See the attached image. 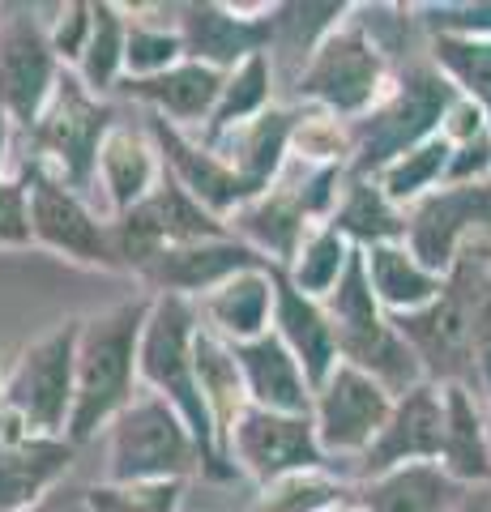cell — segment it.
<instances>
[{
	"label": "cell",
	"instance_id": "obj_1",
	"mask_svg": "<svg viewBox=\"0 0 491 512\" xmlns=\"http://www.w3.org/2000/svg\"><path fill=\"white\" fill-rule=\"evenodd\" d=\"M150 308V299H133L82 325V338H77V406L69 423L73 440L94 436L107 419H120L133 406V376Z\"/></svg>",
	"mask_w": 491,
	"mask_h": 512
},
{
	"label": "cell",
	"instance_id": "obj_2",
	"mask_svg": "<svg viewBox=\"0 0 491 512\" xmlns=\"http://www.w3.org/2000/svg\"><path fill=\"white\" fill-rule=\"evenodd\" d=\"M197 312L184 295H163L154 299L146 333H141V355H137V372L146 384H154L158 397L180 410V419H188V431L201 444V457L214 474H223L218 466V431L210 419V406H205L201 380H197Z\"/></svg>",
	"mask_w": 491,
	"mask_h": 512
},
{
	"label": "cell",
	"instance_id": "obj_3",
	"mask_svg": "<svg viewBox=\"0 0 491 512\" xmlns=\"http://www.w3.org/2000/svg\"><path fill=\"white\" fill-rule=\"evenodd\" d=\"M325 316H329V325H334L338 350L351 367H359V372H368L372 380H380L385 389H398V393H410L419 384L415 350L380 320L376 291L368 286V265H363L359 252H351L342 282L329 291Z\"/></svg>",
	"mask_w": 491,
	"mask_h": 512
},
{
	"label": "cell",
	"instance_id": "obj_4",
	"mask_svg": "<svg viewBox=\"0 0 491 512\" xmlns=\"http://www.w3.org/2000/svg\"><path fill=\"white\" fill-rule=\"evenodd\" d=\"M77 338L82 325L69 320L65 329L47 333L22 355L5 384V410L22 419L30 436H60L73 423L77 406Z\"/></svg>",
	"mask_w": 491,
	"mask_h": 512
},
{
	"label": "cell",
	"instance_id": "obj_5",
	"mask_svg": "<svg viewBox=\"0 0 491 512\" xmlns=\"http://www.w3.org/2000/svg\"><path fill=\"white\" fill-rule=\"evenodd\" d=\"M197 436L180 423V410L163 397H141L112 427V483H154V478H184L197 470Z\"/></svg>",
	"mask_w": 491,
	"mask_h": 512
},
{
	"label": "cell",
	"instance_id": "obj_6",
	"mask_svg": "<svg viewBox=\"0 0 491 512\" xmlns=\"http://www.w3.org/2000/svg\"><path fill=\"white\" fill-rule=\"evenodd\" d=\"M479 291H483V278L470 269V261H462L453 269L449 286L427 308L402 312L398 320L402 338H410L415 355L432 372L449 380H470L474 372L470 359H474V308H479Z\"/></svg>",
	"mask_w": 491,
	"mask_h": 512
},
{
	"label": "cell",
	"instance_id": "obj_7",
	"mask_svg": "<svg viewBox=\"0 0 491 512\" xmlns=\"http://www.w3.org/2000/svg\"><path fill=\"white\" fill-rule=\"evenodd\" d=\"M112 235H116L120 261L146 269L154 256L167 252V248L201 244V239H223L227 222H218L180 180H163L141 205H133L129 214H120Z\"/></svg>",
	"mask_w": 491,
	"mask_h": 512
},
{
	"label": "cell",
	"instance_id": "obj_8",
	"mask_svg": "<svg viewBox=\"0 0 491 512\" xmlns=\"http://www.w3.org/2000/svg\"><path fill=\"white\" fill-rule=\"evenodd\" d=\"M26 188H30V222H35V239L52 252H65L82 265L99 269H120L116 235L112 227H103L82 201L73 197V188L56 175H47L43 163L26 167Z\"/></svg>",
	"mask_w": 491,
	"mask_h": 512
},
{
	"label": "cell",
	"instance_id": "obj_9",
	"mask_svg": "<svg viewBox=\"0 0 491 512\" xmlns=\"http://www.w3.org/2000/svg\"><path fill=\"white\" fill-rule=\"evenodd\" d=\"M56 47L30 9L0 18V111L18 124H39V107L56 94Z\"/></svg>",
	"mask_w": 491,
	"mask_h": 512
},
{
	"label": "cell",
	"instance_id": "obj_10",
	"mask_svg": "<svg viewBox=\"0 0 491 512\" xmlns=\"http://www.w3.org/2000/svg\"><path fill=\"white\" fill-rule=\"evenodd\" d=\"M107 120H112V111L94 103L77 77H60L52 94V111L39 116L35 137H39V150L60 167L69 188L90 184L94 167H99V150L107 133H112Z\"/></svg>",
	"mask_w": 491,
	"mask_h": 512
},
{
	"label": "cell",
	"instance_id": "obj_11",
	"mask_svg": "<svg viewBox=\"0 0 491 512\" xmlns=\"http://www.w3.org/2000/svg\"><path fill=\"white\" fill-rule=\"evenodd\" d=\"M231 453L265 487L287 474L321 466V440H316V423L308 414H274L261 406H248L240 423L231 427Z\"/></svg>",
	"mask_w": 491,
	"mask_h": 512
},
{
	"label": "cell",
	"instance_id": "obj_12",
	"mask_svg": "<svg viewBox=\"0 0 491 512\" xmlns=\"http://www.w3.org/2000/svg\"><path fill=\"white\" fill-rule=\"evenodd\" d=\"M389 389L368 372L342 363L334 376L325 380L321 397H316V440L329 453H368L372 440L389 423Z\"/></svg>",
	"mask_w": 491,
	"mask_h": 512
},
{
	"label": "cell",
	"instance_id": "obj_13",
	"mask_svg": "<svg viewBox=\"0 0 491 512\" xmlns=\"http://www.w3.org/2000/svg\"><path fill=\"white\" fill-rule=\"evenodd\" d=\"M380 86V56L368 43L359 26H342L316 43L304 77H299V94L321 99L334 111H359L376 99Z\"/></svg>",
	"mask_w": 491,
	"mask_h": 512
},
{
	"label": "cell",
	"instance_id": "obj_14",
	"mask_svg": "<svg viewBox=\"0 0 491 512\" xmlns=\"http://www.w3.org/2000/svg\"><path fill=\"white\" fill-rule=\"evenodd\" d=\"M449 107V86L445 77L432 73V69H415L402 82V94L393 99L380 116H372V124L363 128V141H359V171H372V167H385L389 158H406L410 146L432 128Z\"/></svg>",
	"mask_w": 491,
	"mask_h": 512
},
{
	"label": "cell",
	"instance_id": "obj_15",
	"mask_svg": "<svg viewBox=\"0 0 491 512\" xmlns=\"http://www.w3.org/2000/svg\"><path fill=\"white\" fill-rule=\"evenodd\" d=\"M73 444L30 436L13 410H0V512H30L43 491L69 470Z\"/></svg>",
	"mask_w": 491,
	"mask_h": 512
},
{
	"label": "cell",
	"instance_id": "obj_16",
	"mask_svg": "<svg viewBox=\"0 0 491 512\" xmlns=\"http://www.w3.org/2000/svg\"><path fill=\"white\" fill-rule=\"evenodd\" d=\"M440 448H445V397H436V389H427V384H415L410 393H402L385 431L363 453V470L389 474L402 470L406 461L419 466V457H436Z\"/></svg>",
	"mask_w": 491,
	"mask_h": 512
},
{
	"label": "cell",
	"instance_id": "obj_17",
	"mask_svg": "<svg viewBox=\"0 0 491 512\" xmlns=\"http://www.w3.org/2000/svg\"><path fill=\"white\" fill-rule=\"evenodd\" d=\"M248 269H265V261L248 244L235 239H201V244H180L158 252L154 261L141 269L154 286H163L167 295H184V291H218L223 282Z\"/></svg>",
	"mask_w": 491,
	"mask_h": 512
},
{
	"label": "cell",
	"instance_id": "obj_18",
	"mask_svg": "<svg viewBox=\"0 0 491 512\" xmlns=\"http://www.w3.org/2000/svg\"><path fill=\"white\" fill-rule=\"evenodd\" d=\"M487 218H491V188L457 184L440 192V197H427L415 210V222H410V252H415V261L427 274H436V269L453 261V248L466 235V227Z\"/></svg>",
	"mask_w": 491,
	"mask_h": 512
},
{
	"label": "cell",
	"instance_id": "obj_19",
	"mask_svg": "<svg viewBox=\"0 0 491 512\" xmlns=\"http://www.w3.org/2000/svg\"><path fill=\"white\" fill-rule=\"evenodd\" d=\"M231 350H235V359H240L252 406L274 410V414H308L312 410V380L278 333L240 342Z\"/></svg>",
	"mask_w": 491,
	"mask_h": 512
},
{
	"label": "cell",
	"instance_id": "obj_20",
	"mask_svg": "<svg viewBox=\"0 0 491 512\" xmlns=\"http://www.w3.org/2000/svg\"><path fill=\"white\" fill-rule=\"evenodd\" d=\"M274 278V312H278V338L291 346V355L299 367L308 372L312 389H325V380L334 376V359H338V338L329 316L299 291L291 278H282L278 269H269Z\"/></svg>",
	"mask_w": 491,
	"mask_h": 512
},
{
	"label": "cell",
	"instance_id": "obj_21",
	"mask_svg": "<svg viewBox=\"0 0 491 512\" xmlns=\"http://www.w3.org/2000/svg\"><path fill=\"white\" fill-rule=\"evenodd\" d=\"M154 137H158V146L167 150V163L176 167V180L193 192V197L210 210L214 218L218 214H227L235 210L240 214L248 201H257V192L248 188V180L235 167H227L218 154L210 150H197V146H188V141L176 133L171 124H163V116H154Z\"/></svg>",
	"mask_w": 491,
	"mask_h": 512
},
{
	"label": "cell",
	"instance_id": "obj_22",
	"mask_svg": "<svg viewBox=\"0 0 491 512\" xmlns=\"http://www.w3.org/2000/svg\"><path fill=\"white\" fill-rule=\"evenodd\" d=\"M274 35V18L252 22V18H231L223 5H188L184 9V52L197 56L201 64H235L248 56H261V47Z\"/></svg>",
	"mask_w": 491,
	"mask_h": 512
},
{
	"label": "cell",
	"instance_id": "obj_23",
	"mask_svg": "<svg viewBox=\"0 0 491 512\" xmlns=\"http://www.w3.org/2000/svg\"><path fill=\"white\" fill-rule=\"evenodd\" d=\"M223 73L214 69V64H201V60H184L176 69L158 73V77H133L129 94L137 99L154 103L158 111H167V116H176L184 124L193 120H205L218 111V99H223Z\"/></svg>",
	"mask_w": 491,
	"mask_h": 512
},
{
	"label": "cell",
	"instance_id": "obj_24",
	"mask_svg": "<svg viewBox=\"0 0 491 512\" xmlns=\"http://www.w3.org/2000/svg\"><path fill=\"white\" fill-rule=\"evenodd\" d=\"M274 308V278L269 269H248V274H235L231 282H223L218 291L205 295L201 312L210 316L214 333L231 346L265 338V320Z\"/></svg>",
	"mask_w": 491,
	"mask_h": 512
},
{
	"label": "cell",
	"instance_id": "obj_25",
	"mask_svg": "<svg viewBox=\"0 0 491 512\" xmlns=\"http://www.w3.org/2000/svg\"><path fill=\"white\" fill-rule=\"evenodd\" d=\"M197 380L205 393V406H210V419L218 436H231V427L240 423V414L248 410V384L240 372V359H235L231 342H223L210 329H197Z\"/></svg>",
	"mask_w": 491,
	"mask_h": 512
},
{
	"label": "cell",
	"instance_id": "obj_26",
	"mask_svg": "<svg viewBox=\"0 0 491 512\" xmlns=\"http://www.w3.org/2000/svg\"><path fill=\"white\" fill-rule=\"evenodd\" d=\"M99 171H103V184L112 192L120 214H129L133 205L146 201L158 180L154 150L137 133H129V128H112V133H107L103 150H99Z\"/></svg>",
	"mask_w": 491,
	"mask_h": 512
},
{
	"label": "cell",
	"instance_id": "obj_27",
	"mask_svg": "<svg viewBox=\"0 0 491 512\" xmlns=\"http://www.w3.org/2000/svg\"><path fill=\"white\" fill-rule=\"evenodd\" d=\"M368 274H372L376 299L398 312H419L445 291V286L436 282V274H427L415 261V252H406L398 244H376L368 252Z\"/></svg>",
	"mask_w": 491,
	"mask_h": 512
},
{
	"label": "cell",
	"instance_id": "obj_28",
	"mask_svg": "<svg viewBox=\"0 0 491 512\" xmlns=\"http://www.w3.org/2000/svg\"><path fill=\"white\" fill-rule=\"evenodd\" d=\"M453 500L449 474L436 466H402L389 470L380 483L368 491V512H445Z\"/></svg>",
	"mask_w": 491,
	"mask_h": 512
},
{
	"label": "cell",
	"instance_id": "obj_29",
	"mask_svg": "<svg viewBox=\"0 0 491 512\" xmlns=\"http://www.w3.org/2000/svg\"><path fill=\"white\" fill-rule=\"evenodd\" d=\"M291 133H295V116L287 111H261L257 120H248V128L240 133V158H235V171L248 180V188L265 197L274 171L282 167V154L291 146Z\"/></svg>",
	"mask_w": 491,
	"mask_h": 512
},
{
	"label": "cell",
	"instance_id": "obj_30",
	"mask_svg": "<svg viewBox=\"0 0 491 512\" xmlns=\"http://www.w3.org/2000/svg\"><path fill=\"white\" fill-rule=\"evenodd\" d=\"M445 457H449V470L457 478H483L491 470L479 414H474L462 384H453L445 393Z\"/></svg>",
	"mask_w": 491,
	"mask_h": 512
},
{
	"label": "cell",
	"instance_id": "obj_31",
	"mask_svg": "<svg viewBox=\"0 0 491 512\" xmlns=\"http://www.w3.org/2000/svg\"><path fill=\"white\" fill-rule=\"evenodd\" d=\"M334 231L342 235H355L363 239V244H389L393 235L406 231V222L393 214V205L385 197V188H368V184H351V192H346L342 210L334 218Z\"/></svg>",
	"mask_w": 491,
	"mask_h": 512
},
{
	"label": "cell",
	"instance_id": "obj_32",
	"mask_svg": "<svg viewBox=\"0 0 491 512\" xmlns=\"http://www.w3.org/2000/svg\"><path fill=\"white\" fill-rule=\"evenodd\" d=\"M265 99H269V60L261 52V56H248L240 69L227 77L218 111L210 116V137L227 133V128H235V124H248V116H261Z\"/></svg>",
	"mask_w": 491,
	"mask_h": 512
},
{
	"label": "cell",
	"instance_id": "obj_33",
	"mask_svg": "<svg viewBox=\"0 0 491 512\" xmlns=\"http://www.w3.org/2000/svg\"><path fill=\"white\" fill-rule=\"evenodd\" d=\"M124 52H129V35L116 5H94V26H90V43L82 52V73H86V90H107L116 82Z\"/></svg>",
	"mask_w": 491,
	"mask_h": 512
},
{
	"label": "cell",
	"instance_id": "obj_34",
	"mask_svg": "<svg viewBox=\"0 0 491 512\" xmlns=\"http://www.w3.org/2000/svg\"><path fill=\"white\" fill-rule=\"evenodd\" d=\"M346 261H351V252H346V244H342V231L325 227V231H316V235L304 239L291 282H295L308 299H312V295H329V291H334V286L342 282Z\"/></svg>",
	"mask_w": 491,
	"mask_h": 512
},
{
	"label": "cell",
	"instance_id": "obj_35",
	"mask_svg": "<svg viewBox=\"0 0 491 512\" xmlns=\"http://www.w3.org/2000/svg\"><path fill=\"white\" fill-rule=\"evenodd\" d=\"M180 478H154V483H103L86 491L94 512H176Z\"/></svg>",
	"mask_w": 491,
	"mask_h": 512
},
{
	"label": "cell",
	"instance_id": "obj_36",
	"mask_svg": "<svg viewBox=\"0 0 491 512\" xmlns=\"http://www.w3.org/2000/svg\"><path fill=\"white\" fill-rule=\"evenodd\" d=\"M436 60L445 64L457 82H462L474 99L491 111V43L487 39H470V35L453 39V35H445L436 43Z\"/></svg>",
	"mask_w": 491,
	"mask_h": 512
},
{
	"label": "cell",
	"instance_id": "obj_37",
	"mask_svg": "<svg viewBox=\"0 0 491 512\" xmlns=\"http://www.w3.org/2000/svg\"><path fill=\"white\" fill-rule=\"evenodd\" d=\"M342 495L338 483H329L316 470H304V474H287L278 483H269L257 512H321L325 504H334Z\"/></svg>",
	"mask_w": 491,
	"mask_h": 512
},
{
	"label": "cell",
	"instance_id": "obj_38",
	"mask_svg": "<svg viewBox=\"0 0 491 512\" xmlns=\"http://www.w3.org/2000/svg\"><path fill=\"white\" fill-rule=\"evenodd\" d=\"M445 167H449V141H445V137H440V141H427V146L410 150L406 158H398V163L385 167V197H389V201L415 197V192H423Z\"/></svg>",
	"mask_w": 491,
	"mask_h": 512
},
{
	"label": "cell",
	"instance_id": "obj_39",
	"mask_svg": "<svg viewBox=\"0 0 491 512\" xmlns=\"http://www.w3.org/2000/svg\"><path fill=\"white\" fill-rule=\"evenodd\" d=\"M180 56H184V39L180 35L150 30V26H133L129 30V52H124V64L133 69V77H158V73L176 69Z\"/></svg>",
	"mask_w": 491,
	"mask_h": 512
},
{
	"label": "cell",
	"instance_id": "obj_40",
	"mask_svg": "<svg viewBox=\"0 0 491 512\" xmlns=\"http://www.w3.org/2000/svg\"><path fill=\"white\" fill-rule=\"evenodd\" d=\"M35 239V222H30V188L26 180L0 184V248H18Z\"/></svg>",
	"mask_w": 491,
	"mask_h": 512
},
{
	"label": "cell",
	"instance_id": "obj_41",
	"mask_svg": "<svg viewBox=\"0 0 491 512\" xmlns=\"http://www.w3.org/2000/svg\"><path fill=\"white\" fill-rule=\"evenodd\" d=\"M291 146L299 150V158H338V154H346V133L338 128V120H329V116L295 120Z\"/></svg>",
	"mask_w": 491,
	"mask_h": 512
},
{
	"label": "cell",
	"instance_id": "obj_42",
	"mask_svg": "<svg viewBox=\"0 0 491 512\" xmlns=\"http://www.w3.org/2000/svg\"><path fill=\"white\" fill-rule=\"evenodd\" d=\"M90 26H94V5H69V9H60V22L52 30L56 56L82 60L86 43H90Z\"/></svg>",
	"mask_w": 491,
	"mask_h": 512
},
{
	"label": "cell",
	"instance_id": "obj_43",
	"mask_svg": "<svg viewBox=\"0 0 491 512\" xmlns=\"http://www.w3.org/2000/svg\"><path fill=\"white\" fill-rule=\"evenodd\" d=\"M474 359H479L483 376L491 384V278H483L479 308H474Z\"/></svg>",
	"mask_w": 491,
	"mask_h": 512
},
{
	"label": "cell",
	"instance_id": "obj_44",
	"mask_svg": "<svg viewBox=\"0 0 491 512\" xmlns=\"http://www.w3.org/2000/svg\"><path fill=\"white\" fill-rule=\"evenodd\" d=\"M30 512H94L86 491H52L47 500H39Z\"/></svg>",
	"mask_w": 491,
	"mask_h": 512
},
{
	"label": "cell",
	"instance_id": "obj_45",
	"mask_svg": "<svg viewBox=\"0 0 491 512\" xmlns=\"http://www.w3.org/2000/svg\"><path fill=\"white\" fill-rule=\"evenodd\" d=\"M479 175V171H487V146H483V141H479V146H474V141H470V146H462V158H457V163H453V175H457V180H462V175Z\"/></svg>",
	"mask_w": 491,
	"mask_h": 512
},
{
	"label": "cell",
	"instance_id": "obj_46",
	"mask_svg": "<svg viewBox=\"0 0 491 512\" xmlns=\"http://www.w3.org/2000/svg\"><path fill=\"white\" fill-rule=\"evenodd\" d=\"M445 26H453V30H474V26H491V5L445 13Z\"/></svg>",
	"mask_w": 491,
	"mask_h": 512
},
{
	"label": "cell",
	"instance_id": "obj_47",
	"mask_svg": "<svg viewBox=\"0 0 491 512\" xmlns=\"http://www.w3.org/2000/svg\"><path fill=\"white\" fill-rule=\"evenodd\" d=\"M5 146H9V120H5V111H0V167H5Z\"/></svg>",
	"mask_w": 491,
	"mask_h": 512
},
{
	"label": "cell",
	"instance_id": "obj_48",
	"mask_svg": "<svg viewBox=\"0 0 491 512\" xmlns=\"http://www.w3.org/2000/svg\"><path fill=\"white\" fill-rule=\"evenodd\" d=\"M355 512H368V508H355Z\"/></svg>",
	"mask_w": 491,
	"mask_h": 512
},
{
	"label": "cell",
	"instance_id": "obj_49",
	"mask_svg": "<svg viewBox=\"0 0 491 512\" xmlns=\"http://www.w3.org/2000/svg\"><path fill=\"white\" fill-rule=\"evenodd\" d=\"M0 397H5V393H0Z\"/></svg>",
	"mask_w": 491,
	"mask_h": 512
}]
</instances>
